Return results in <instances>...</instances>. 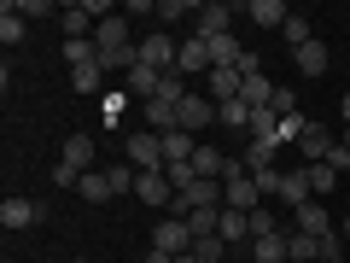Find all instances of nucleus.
Masks as SVG:
<instances>
[{"mask_svg":"<svg viewBox=\"0 0 350 263\" xmlns=\"http://www.w3.org/2000/svg\"><path fill=\"white\" fill-rule=\"evenodd\" d=\"M88 170H94V140L70 135V140H64V152H59V164H53V181H59V188H76Z\"/></svg>","mask_w":350,"mask_h":263,"instance_id":"f257e3e1","label":"nucleus"},{"mask_svg":"<svg viewBox=\"0 0 350 263\" xmlns=\"http://www.w3.org/2000/svg\"><path fill=\"white\" fill-rule=\"evenodd\" d=\"M222 205H228V211H257V205H262L257 175L245 170V158H234V170L222 175Z\"/></svg>","mask_w":350,"mask_h":263,"instance_id":"f03ea898","label":"nucleus"},{"mask_svg":"<svg viewBox=\"0 0 350 263\" xmlns=\"http://www.w3.org/2000/svg\"><path fill=\"white\" fill-rule=\"evenodd\" d=\"M216 123V100L211 94H187V100L175 105V129H187L193 140H199V129H211Z\"/></svg>","mask_w":350,"mask_h":263,"instance_id":"7ed1b4c3","label":"nucleus"},{"mask_svg":"<svg viewBox=\"0 0 350 263\" xmlns=\"http://www.w3.org/2000/svg\"><path fill=\"white\" fill-rule=\"evenodd\" d=\"M152 251H170V258L193 251V228H187V216H163V223L152 228Z\"/></svg>","mask_w":350,"mask_h":263,"instance_id":"20e7f679","label":"nucleus"},{"mask_svg":"<svg viewBox=\"0 0 350 263\" xmlns=\"http://www.w3.org/2000/svg\"><path fill=\"white\" fill-rule=\"evenodd\" d=\"M234 6L228 0H204L199 6V41H216V36H234Z\"/></svg>","mask_w":350,"mask_h":263,"instance_id":"39448f33","label":"nucleus"},{"mask_svg":"<svg viewBox=\"0 0 350 263\" xmlns=\"http://www.w3.org/2000/svg\"><path fill=\"white\" fill-rule=\"evenodd\" d=\"M129 164L135 170H163V135H152V129H140V135H129Z\"/></svg>","mask_w":350,"mask_h":263,"instance_id":"423d86ee","label":"nucleus"},{"mask_svg":"<svg viewBox=\"0 0 350 263\" xmlns=\"http://www.w3.org/2000/svg\"><path fill=\"white\" fill-rule=\"evenodd\" d=\"M292 234H315V240H327V234H333V211H327L321 199L298 205V211H292Z\"/></svg>","mask_w":350,"mask_h":263,"instance_id":"0eeeda50","label":"nucleus"},{"mask_svg":"<svg viewBox=\"0 0 350 263\" xmlns=\"http://www.w3.org/2000/svg\"><path fill=\"white\" fill-rule=\"evenodd\" d=\"M175 71H181V76H211V71H216V64H211V41H199V36L181 41V53H175Z\"/></svg>","mask_w":350,"mask_h":263,"instance_id":"6e6552de","label":"nucleus"},{"mask_svg":"<svg viewBox=\"0 0 350 263\" xmlns=\"http://www.w3.org/2000/svg\"><path fill=\"white\" fill-rule=\"evenodd\" d=\"M175 53H181V47H175L163 29H152V36L140 41V64H152V71H175Z\"/></svg>","mask_w":350,"mask_h":263,"instance_id":"1a4fd4ad","label":"nucleus"},{"mask_svg":"<svg viewBox=\"0 0 350 263\" xmlns=\"http://www.w3.org/2000/svg\"><path fill=\"white\" fill-rule=\"evenodd\" d=\"M135 199H140V205H175L170 175H163V170H140V181H135Z\"/></svg>","mask_w":350,"mask_h":263,"instance_id":"9d476101","label":"nucleus"},{"mask_svg":"<svg viewBox=\"0 0 350 263\" xmlns=\"http://www.w3.org/2000/svg\"><path fill=\"white\" fill-rule=\"evenodd\" d=\"M327 152H333V129H327V123H310V129L298 135V158H304V164H321Z\"/></svg>","mask_w":350,"mask_h":263,"instance_id":"9b49d317","label":"nucleus"},{"mask_svg":"<svg viewBox=\"0 0 350 263\" xmlns=\"http://www.w3.org/2000/svg\"><path fill=\"white\" fill-rule=\"evenodd\" d=\"M315 193H310V170H280V205H292V211H298V205H310Z\"/></svg>","mask_w":350,"mask_h":263,"instance_id":"f8f14e48","label":"nucleus"},{"mask_svg":"<svg viewBox=\"0 0 350 263\" xmlns=\"http://www.w3.org/2000/svg\"><path fill=\"white\" fill-rule=\"evenodd\" d=\"M41 216H47V211H41L36 199H6V205H0V223L12 228V234H18V228H36Z\"/></svg>","mask_w":350,"mask_h":263,"instance_id":"ddd939ff","label":"nucleus"},{"mask_svg":"<svg viewBox=\"0 0 350 263\" xmlns=\"http://www.w3.org/2000/svg\"><path fill=\"white\" fill-rule=\"evenodd\" d=\"M204 88H211V100H216V105H228V100H239L245 76H239V71H222V64H216V71L204 76Z\"/></svg>","mask_w":350,"mask_h":263,"instance_id":"4468645a","label":"nucleus"},{"mask_svg":"<svg viewBox=\"0 0 350 263\" xmlns=\"http://www.w3.org/2000/svg\"><path fill=\"white\" fill-rule=\"evenodd\" d=\"M251 263H292V240H286V234L251 240Z\"/></svg>","mask_w":350,"mask_h":263,"instance_id":"2eb2a0df","label":"nucleus"},{"mask_svg":"<svg viewBox=\"0 0 350 263\" xmlns=\"http://www.w3.org/2000/svg\"><path fill=\"white\" fill-rule=\"evenodd\" d=\"M94 47L100 53H117V47H129V18H100V29H94Z\"/></svg>","mask_w":350,"mask_h":263,"instance_id":"dca6fc26","label":"nucleus"},{"mask_svg":"<svg viewBox=\"0 0 350 263\" xmlns=\"http://www.w3.org/2000/svg\"><path fill=\"white\" fill-rule=\"evenodd\" d=\"M292 64H298L304 76H327V64H333V53H327V41L315 36L310 47H298V53H292Z\"/></svg>","mask_w":350,"mask_h":263,"instance_id":"f3484780","label":"nucleus"},{"mask_svg":"<svg viewBox=\"0 0 350 263\" xmlns=\"http://www.w3.org/2000/svg\"><path fill=\"white\" fill-rule=\"evenodd\" d=\"M245 18H251V24H262V29H286V0H251V6H245Z\"/></svg>","mask_w":350,"mask_h":263,"instance_id":"a211bd4d","label":"nucleus"},{"mask_svg":"<svg viewBox=\"0 0 350 263\" xmlns=\"http://www.w3.org/2000/svg\"><path fill=\"white\" fill-rule=\"evenodd\" d=\"M216 234H222L228 246H251V211H228V205H222V223H216Z\"/></svg>","mask_w":350,"mask_h":263,"instance_id":"6ab92c4d","label":"nucleus"},{"mask_svg":"<svg viewBox=\"0 0 350 263\" xmlns=\"http://www.w3.org/2000/svg\"><path fill=\"white\" fill-rule=\"evenodd\" d=\"M158 82H163V71H152V64H135V71L123 76V94H140V100H158Z\"/></svg>","mask_w":350,"mask_h":263,"instance_id":"aec40b11","label":"nucleus"},{"mask_svg":"<svg viewBox=\"0 0 350 263\" xmlns=\"http://www.w3.org/2000/svg\"><path fill=\"white\" fill-rule=\"evenodd\" d=\"M239 59H245L239 36H216V41H211V64H222V71H239Z\"/></svg>","mask_w":350,"mask_h":263,"instance_id":"412c9836","label":"nucleus"},{"mask_svg":"<svg viewBox=\"0 0 350 263\" xmlns=\"http://www.w3.org/2000/svg\"><path fill=\"white\" fill-rule=\"evenodd\" d=\"M275 158H280L275 140H251V147H245V170L251 175H257V170H275Z\"/></svg>","mask_w":350,"mask_h":263,"instance_id":"4be33fe9","label":"nucleus"},{"mask_svg":"<svg viewBox=\"0 0 350 263\" xmlns=\"http://www.w3.org/2000/svg\"><path fill=\"white\" fill-rule=\"evenodd\" d=\"M280 36H286V47L298 53V47H310V41H315V24H310V18H304V12H292V18H286V29H280Z\"/></svg>","mask_w":350,"mask_h":263,"instance_id":"5701e85b","label":"nucleus"},{"mask_svg":"<svg viewBox=\"0 0 350 263\" xmlns=\"http://www.w3.org/2000/svg\"><path fill=\"white\" fill-rule=\"evenodd\" d=\"M0 41H6V47H18V41H24V12H18L12 0L0 6Z\"/></svg>","mask_w":350,"mask_h":263,"instance_id":"b1692460","label":"nucleus"},{"mask_svg":"<svg viewBox=\"0 0 350 263\" xmlns=\"http://www.w3.org/2000/svg\"><path fill=\"white\" fill-rule=\"evenodd\" d=\"M146 129L152 135H170L175 129V105L170 100H146Z\"/></svg>","mask_w":350,"mask_h":263,"instance_id":"393cba45","label":"nucleus"},{"mask_svg":"<svg viewBox=\"0 0 350 263\" xmlns=\"http://www.w3.org/2000/svg\"><path fill=\"white\" fill-rule=\"evenodd\" d=\"M64 64H70V71H82V64H100V47H94V36H88V41H64Z\"/></svg>","mask_w":350,"mask_h":263,"instance_id":"a878e982","label":"nucleus"},{"mask_svg":"<svg viewBox=\"0 0 350 263\" xmlns=\"http://www.w3.org/2000/svg\"><path fill=\"white\" fill-rule=\"evenodd\" d=\"M304 170H310V193H315V199H327V193L338 188V170H333V164H304Z\"/></svg>","mask_w":350,"mask_h":263,"instance_id":"bb28decb","label":"nucleus"},{"mask_svg":"<svg viewBox=\"0 0 350 263\" xmlns=\"http://www.w3.org/2000/svg\"><path fill=\"white\" fill-rule=\"evenodd\" d=\"M105 181H111V193H129V188L140 181V170H135L129 158H117V164H105Z\"/></svg>","mask_w":350,"mask_h":263,"instance_id":"cd10ccee","label":"nucleus"},{"mask_svg":"<svg viewBox=\"0 0 350 263\" xmlns=\"http://www.w3.org/2000/svg\"><path fill=\"white\" fill-rule=\"evenodd\" d=\"M216 123H228V129H239V135H245V129H251V105H245V100L216 105Z\"/></svg>","mask_w":350,"mask_h":263,"instance_id":"c85d7f7f","label":"nucleus"},{"mask_svg":"<svg viewBox=\"0 0 350 263\" xmlns=\"http://www.w3.org/2000/svg\"><path fill=\"white\" fill-rule=\"evenodd\" d=\"M216 223H222V205H199V211L187 216V228H193V240H204V234H216Z\"/></svg>","mask_w":350,"mask_h":263,"instance_id":"c756f323","label":"nucleus"},{"mask_svg":"<svg viewBox=\"0 0 350 263\" xmlns=\"http://www.w3.org/2000/svg\"><path fill=\"white\" fill-rule=\"evenodd\" d=\"M245 135H251V140H275V147H280V117H275V112H251V129H245Z\"/></svg>","mask_w":350,"mask_h":263,"instance_id":"7c9ffc66","label":"nucleus"},{"mask_svg":"<svg viewBox=\"0 0 350 263\" xmlns=\"http://www.w3.org/2000/svg\"><path fill=\"white\" fill-rule=\"evenodd\" d=\"M100 64H105V71H135V64H140V41H129V47H117V53H100Z\"/></svg>","mask_w":350,"mask_h":263,"instance_id":"2f4dec72","label":"nucleus"},{"mask_svg":"<svg viewBox=\"0 0 350 263\" xmlns=\"http://www.w3.org/2000/svg\"><path fill=\"white\" fill-rule=\"evenodd\" d=\"M228 251H234V246H228L222 234H204V240H193V258H199V263H222Z\"/></svg>","mask_w":350,"mask_h":263,"instance_id":"473e14b6","label":"nucleus"},{"mask_svg":"<svg viewBox=\"0 0 350 263\" xmlns=\"http://www.w3.org/2000/svg\"><path fill=\"white\" fill-rule=\"evenodd\" d=\"M286 240H292V263H321V240L315 234H292L286 228Z\"/></svg>","mask_w":350,"mask_h":263,"instance_id":"72a5a7b5","label":"nucleus"},{"mask_svg":"<svg viewBox=\"0 0 350 263\" xmlns=\"http://www.w3.org/2000/svg\"><path fill=\"white\" fill-rule=\"evenodd\" d=\"M187 94H193V88H187V76H181V71H163V82H158V100L181 105V100H187Z\"/></svg>","mask_w":350,"mask_h":263,"instance_id":"f704fd0d","label":"nucleus"},{"mask_svg":"<svg viewBox=\"0 0 350 263\" xmlns=\"http://www.w3.org/2000/svg\"><path fill=\"white\" fill-rule=\"evenodd\" d=\"M100 82H105V64H82V71H70L76 94H100Z\"/></svg>","mask_w":350,"mask_h":263,"instance_id":"c9c22d12","label":"nucleus"},{"mask_svg":"<svg viewBox=\"0 0 350 263\" xmlns=\"http://www.w3.org/2000/svg\"><path fill=\"white\" fill-rule=\"evenodd\" d=\"M76 193H82V199H94V205H100V199H111V181H105L100 170H88L82 181H76Z\"/></svg>","mask_w":350,"mask_h":263,"instance_id":"e433bc0d","label":"nucleus"},{"mask_svg":"<svg viewBox=\"0 0 350 263\" xmlns=\"http://www.w3.org/2000/svg\"><path fill=\"white\" fill-rule=\"evenodd\" d=\"M262 234H286V228H280V216L269 211V205H257V211H251V240H262Z\"/></svg>","mask_w":350,"mask_h":263,"instance_id":"4c0bfd02","label":"nucleus"},{"mask_svg":"<svg viewBox=\"0 0 350 263\" xmlns=\"http://www.w3.org/2000/svg\"><path fill=\"white\" fill-rule=\"evenodd\" d=\"M269 112H275L280 123H292V117H304V112H298V94H292V88H275V105H269Z\"/></svg>","mask_w":350,"mask_h":263,"instance_id":"58836bf2","label":"nucleus"},{"mask_svg":"<svg viewBox=\"0 0 350 263\" xmlns=\"http://www.w3.org/2000/svg\"><path fill=\"white\" fill-rule=\"evenodd\" d=\"M187 12H193L187 0H158V12H152V18H163V24H175V18H187Z\"/></svg>","mask_w":350,"mask_h":263,"instance_id":"ea45409f","label":"nucleus"},{"mask_svg":"<svg viewBox=\"0 0 350 263\" xmlns=\"http://www.w3.org/2000/svg\"><path fill=\"white\" fill-rule=\"evenodd\" d=\"M321 164H333V170H338V175H345V170H350V147H345V140H333V152H327V158H321Z\"/></svg>","mask_w":350,"mask_h":263,"instance_id":"a19ab883","label":"nucleus"},{"mask_svg":"<svg viewBox=\"0 0 350 263\" xmlns=\"http://www.w3.org/2000/svg\"><path fill=\"white\" fill-rule=\"evenodd\" d=\"M18 12H24V18H47L53 0H18Z\"/></svg>","mask_w":350,"mask_h":263,"instance_id":"79ce46f5","label":"nucleus"},{"mask_svg":"<svg viewBox=\"0 0 350 263\" xmlns=\"http://www.w3.org/2000/svg\"><path fill=\"white\" fill-rule=\"evenodd\" d=\"M146 263H175V258H170V251H146Z\"/></svg>","mask_w":350,"mask_h":263,"instance_id":"37998d69","label":"nucleus"},{"mask_svg":"<svg viewBox=\"0 0 350 263\" xmlns=\"http://www.w3.org/2000/svg\"><path fill=\"white\" fill-rule=\"evenodd\" d=\"M338 117H345V129H350V94H345V100H338Z\"/></svg>","mask_w":350,"mask_h":263,"instance_id":"c03bdc74","label":"nucleus"},{"mask_svg":"<svg viewBox=\"0 0 350 263\" xmlns=\"http://www.w3.org/2000/svg\"><path fill=\"white\" fill-rule=\"evenodd\" d=\"M338 234H345V246H350V211H345V223H338Z\"/></svg>","mask_w":350,"mask_h":263,"instance_id":"a18cd8bd","label":"nucleus"},{"mask_svg":"<svg viewBox=\"0 0 350 263\" xmlns=\"http://www.w3.org/2000/svg\"><path fill=\"white\" fill-rule=\"evenodd\" d=\"M175 263H199V258H193V251H181V258H175Z\"/></svg>","mask_w":350,"mask_h":263,"instance_id":"49530a36","label":"nucleus"}]
</instances>
